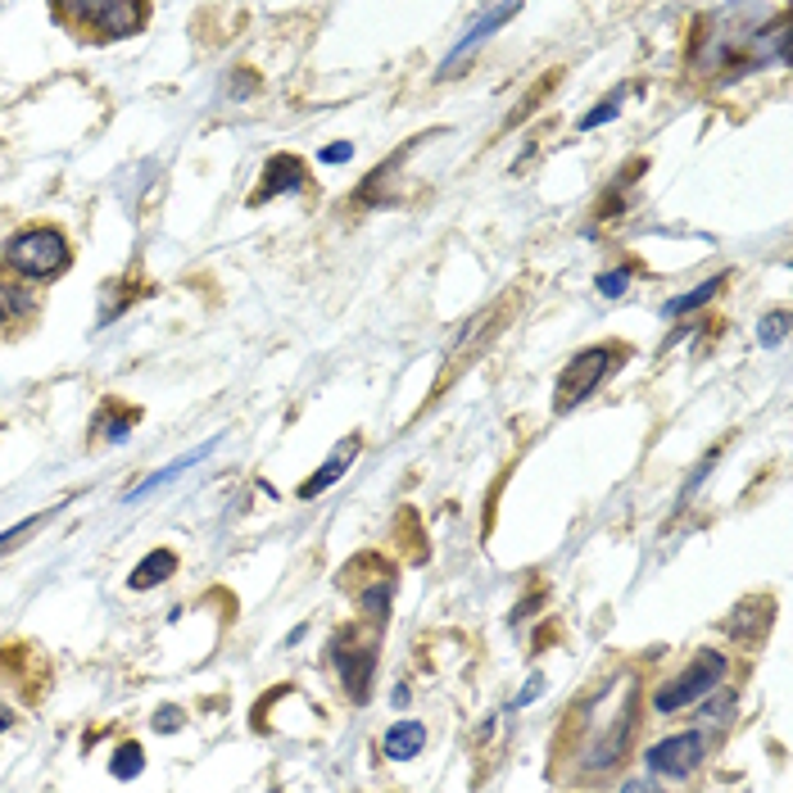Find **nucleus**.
<instances>
[{
    "label": "nucleus",
    "instance_id": "f257e3e1",
    "mask_svg": "<svg viewBox=\"0 0 793 793\" xmlns=\"http://www.w3.org/2000/svg\"><path fill=\"white\" fill-rule=\"evenodd\" d=\"M635 726H639V685L635 675H617L581 707V739L572 748V771L608 775L613 767H621Z\"/></svg>",
    "mask_w": 793,
    "mask_h": 793
},
{
    "label": "nucleus",
    "instance_id": "f03ea898",
    "mask_svg": "<svg viewBox=\"0 0 793 793\" xmlns=\"http://www.w3.org/2000/svg\"><path fill=\"white\" fill-rule=\"evenodd\" d=\"M726 675H730V662H726L722 649H698L685 667H680L675 675H667L653 690V712L658 716L685 712V707H694V703H703V698H712L716 690H722Z\"/></svg>",
    "mask_w": 793,
    "mask_h": 793
},
{
    "label": "nucleus",
    "instance_id": "7ed1b4c3",
    "mask_svg": "<svg viewBox=\"0 0 793 793\" xmlns=\"http://www.w3.org/2000/svg\"><path fill=\"white\" fill-rule=\"evenodd\" d=\"M68 241L64 232H55V227H27V232H19L10 245H5V268L19 273L23 282H51L68 268Z\"/></svg>",
    "mask_w": 793,
    "mask_h": 793
},
{
    "label": "nucleus",
    "instance_id": "20e7f679",
    "mask_svg": "<svg viewBox=\"0 0 793 793\" xmlns=\"http://www.w3.org/2000/svg\"><path fill=\"white\" fill-rule=\"evenodd\" d=\"M55 19L78 23L82 32L104 36H132L141 32V23L150 19V5L141 0H73V5H55Z\"/></svg>",
    "mask_w": 793,
    "mask_h": 793
},
{
    "label": "nucleus",
    "instance_id": "39448f33",
    "mask_svg": "<svg viewBox=\"0 0 793 793\" xmlns=\"http://www.w3.org/2000/svg\"><path fill=\"white\" fill-rule=\"evenodd\" d=\"M617 354H621V350H613V345L581 350L572 363L562 367L558 386H553V412H572L576 404H585V399L598 390L603 376H608V367H613V359H617Z\"/></svg>",
    "mask_w": 793,
    "mask_h": 793
},
{
    "label": "nucleus",
    "instance_id": "423d86ee",
    "mask_svg": "<svg viewBox=\"0 0 793 793\" xmlns=\"http://www.w3.org/2000/svg\"><path fill=\"white\" fill-rule=\"evenodd\" d=\"M645 762H649V775H662V780H690L703 771L707 762V744L698 730H680V735H667L658 739L649 752H645Z\"/></svg>",
    "mask_w": 793,
    "mask_h": 793
},
{
    "label": "nucleus",
    "instance_id": "0eeeda50",
    "mask_svg": "<svg viewBox=\"0 0 793 793\" xmlns=\"http://www.w3.org/2000/svg\"><path fill=\"white\" fill-rule=\"evenodd\" d=\"M299 186H305V164H299L295 155H273L268 168H263V186L250 196V209H254V205H268L273 196L299 191Z\"/></svg>",
    "mask_w": 793,
    "mask_h": 793
},
{
    "label": "nucleus",
    "instance_id": "6e6552de",
    "mask_svg": "<svg viewBox=\"0 0 793 793\" xmlns=\"http://www.w3.org/2000/svg\"><path fill=\"white\" fill-rule=\"evenodd\" d=\"M331 662L340 667V675H345L350 694H354V698H367V675H372V649H359V653H350L345 635H340V639H335V649H331Z\"/></svg>",
    "mask_w": 793,
    "mask_h": 793
},
{
    "label": "nucleus",
    "instance_id": "1a4fd4ad",
    "mask_svg": "<svg viewBox=\"0 0 793 793\" xmlns=\"http://www.w3.org/2000/svg\"><path fill=\"white\" fill-rule=\"evenodd\" d=\"M359 449H363V440H359V436H350L345 444L335 449V459H331V463H322V472H313L305 485H299V499H313V495H322L327 485H335L340 476H345V467L354 463V453H359Z\"/></svg>",
    "mask_w": 793,
    "mask_h": 793
},
{
    "label": "nucleus",
    "instance_id": "9d476101",
    "mask_svg": "<svg viewBox=\"0 0 793 793\" xmlns=\"http://www.w3.org/2000/svg\"><path fill=\"white\" fill-rule=\"evenodd\" d=\"M422 748H427V726H422V722H399V726H390V735H386V758H390V762H412Z\"/></svg>",
    "mask_w": 793,
    "mask_h": 793
},
{
    "label": "nucleus",
    "instance_id": "9b49d317",
    "mask_svg": "<svg viewBox=\"0 0 793 793\" xmlns=\"http://www.w3.org/2000/svg\"><path fill=\"white\" fill-rule=\"evenodd\" d=\"M173 572H177V553H173V549H155L150 558L136 562V572H132L128 585H132V590H155V585H164Z\"/></svg>",
    "mask_w": 793,
    "mask_h": 793
},
{
    "label": "nucleus",
    "instance_id": "f8f14e48",
    "mask_svg": "<svg viewBox=\"0 0 793 793\" xmlns=\"http://www.w3.org/2000/svg\"><path fill=\"white\" fill-rule=\"evenodd\" d=\"M36 309V295L19 282H0V322H23Z\"/></svg>",
    "mask_w": 793,
    "mask_h": 793
},
{
    "label": "nucleus",
    "instance_id": "ddd939ff",
    "mask_svg": "<svg viewBox=\"0 0 793 793\" xmlns=\"http://www.w3.org/2000/svg\"><path fill=\"white\" fill-rule=\"evenodd\" d=\"M513 14H517V5H495V10H485V19H481V23L472 27V36H467V42H463L459 51H453V55H449V64H459V59H463V55H467V51H472L476 42H485V36H489V32H495L499 23H508Z\"/></svg>",
    "mask_w": 793,
    "mask_h": 793
},
{
    "label": "nucleus",
    "instance_id": "4468645a",
    "mask_svg": "<svg viewBox=\"0 0 793 793\" xmlns=\"http://www.w3.org/2000/svg\"><path fill=\"white\" fill-rule=\"evenodd\" d=\"M136 418H141L136 408H119V404H109V408H104V418L96 422V431H100V436H109V440H128V431L136 427Z\"/></svg>",
    "mask_w": 793,
    "mask_h": 793
},
{
    "label": "nucleus",
    "instance_id": "2eb2a0df",
    "mask_svg": "<svg viewBox=\"0 0 793 793\" xmlns=\"http://www.w3.org/2000/svg\"><path fill=\"white\" fill-rule=\"evenodd\" d=\"M722 286H726V277H712V282H703V286H698V290H690V295H675V299H671V305H667V318H675V313H694V309H703V305H707V299H712L716 290H722Z\"/></svg>",
    "mask_w": 793,
    "mask_h": 793
},
{
    "label": "nucleus",
    "instance_id": "dca6fc26",
    "mask_svg": "<svg viewBox=\"0 0 793 793\" xmlns=\"http://www.w3.org/2000/svg\"><path fill=\"white\" fill-rule=\"evenodd\" d=\"M145 771V758H141V744H123L119 752L109 758V775L113 780H136Z\"/></svg>",
    "mask_w": 793,
    "mask_h": 793
},
{
    "label": "nucleus",
    "instance_id": "f3484780",
    "mask_svg": "<svg viewBox=\"0 0 793 793\" xmlns=\"http://www.w3.org/2000/svg\"><path fill=\"white\" fill-rule=\"evenodd\" d=\"M55 513H59V504H55L51 513H42V517H23L19 526H10V531H0V553H10V549H14L19 540H23V536H32V531H36V526H42L46 517H55Z\"/></svg>",
    "mask_w": 793,
    "mask_h": 793
},
{
    "label": "nucleus",
    "instance_id": "a211bd4d",
    "mask_svg": "<svg viewBox=\"0 0 793 793\" xmlns=\"http://www.w3.org/2000/svg\"><path fill=\"white\" fill-rule=\"evenodd\" d=\"M617 109H621V91H617V96H608V100H603L598 109H590L585 119H581V132H594V128H603L608 119H617Z\"/></svg>",
    "mask_w": 793,
    "mask_h": 793
},
{
    "label": "nucleus",
    "instance_id": "6ab92c4d",
    "mask_svg": "<svg viewBox=\"0 0 793 793\" xmlns=\"http://www.w3.org/2000/svg\"><path fill=\"white\" fill-rule=\"evenodd\" d=\"M784 335H789V313H771V318H762V327H758V340H762L767 350H775Z\"/></svg>",
    "mask_w": 793,
    "mask_h": 793
},
{
    "label": "nucleus",
    "instance_id": "aec40b11",
    "mask_svg": "<svg viewBox=\"0 0 793 793\" xmlns=\"http://www.w3.org/2000/svg\"><path fill=\"white\" fill-rule=\"evenodd\" d=\"M598 290L608 295V299L626 295V290H630V273H626V268H617V273H603V277H598Z\"/></svg>",
    "mask_w": 793,
    "mask_h": 793
},
{
    "label": "nucleus",
    "instance_id": "412c9836",
    "mask_svg": "<svg viewBox=\"0 0 793 793\" xmlns=\"http://www.w3.org/2000/svg\"><path fill=\"white\" fill-rule=\"evenodd\" d=\"M345 159H354V145H350V141H340V145H327V150H322V164H345Z\"/></svg>",
    "mask_w": 793,
    "mask_h": 793
},
{
    "label": "nucleus",
    "instance_id": "4be33fe9",
    "mask_svg": "<svg viewBox=\"0 0 793 793\" xmlns=\"http://www.w3.org/2000/svg\"><path fill=\"white\" fill-rule=\"evenodd\" d=\"M181 722H186V716H181L177 707H164V712H159V722H155V730H159V735H173Z\"/></svg>",
    "mask_w": 793,
    "mask_h": 793
},
{
    "label": "nucleus",
    "instance_id": "5701e85b",
    "mask_svg": "<svg viewBox=\"0 0 793 793\" xmlns=\"http://www.w3.org/2000/svg\"><path fill=\"white\" fill-rule=\"evenodd\" d=\"M617 793H667V789H662V784H658V780L649 775V780H626V784H621Z\"/></svg>",
    "mask_w": 793,
    "mask_h": 793
},
{
    "label": "nucleus",
    "instance_id": "b1692460",
    "mask_svg": "<svg viewBox=\"0 0 793 793\" xmlns=\"http://www.w3.org/2000/svg\"><path fill=\"white\" fill-rule=\"evenodd\" d=\"M10 722H14V716H10V707H0V730H10Z\"/></svg>",
    "mask_w": 793,
    "mask_h": 793
}]
</instances>
